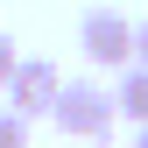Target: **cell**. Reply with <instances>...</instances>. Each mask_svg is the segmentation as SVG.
Here are the masks:
<instances>
[{"mask_svg":"<svg viewBox=\"0 0 148 148\" xmlns=\"http://www.w3.org/2000/svg\"><path fill=\"white\" fill-rule=\"evenodd\" d=\"M49 120H57L71 141H106L113 120H120V99H113L99 78H71V85L57 92V106H49Z\"/></svg>","mask_w":148,"mask_h":148,"instance_id":"6da1fadb","label":"cell"},{"mask_svg":"<svg viewBox=\"0 0 148 148\" xmlns=\"http://www.w3.org/2000/svg\"><path fill=\"white\" fill-rule=\"evenodd\" d=\"M78 49L99 71H127V64H134V21L113 14V7H92L85 21H78Z\"/></svg>","mask_w":148,"mask_h":148,"instance_id":"7a4b0ae2","label":"cell"},{"mask_svg":"<svg viewBox=\"0 0 148 148\" xmlns=\"http://www.w3.org/2000/svg\"><path fill=\"white\" fill-rule=\"evenodd\" d=\"M57 92H64V71L49 64V57H21V71L7 78V106L21 120H42L49 106H57Z\"/></svg>","mask_w":148,"mask_h":148,"instance_id":"3957f363","label":"cell"},{"mask_svg":"<svg viewBox=\"0 0 148 148\" xmlns=\"http://www.w3.org/2000/svg\"><path fill=\"white\" fill-rule=\"evenodd\" d=\"M113 99H120V113L134 120V127H148V64H127V71H120Z\"/></svg>","mask_w":148,"mask_h":148,"instance_id":"277c9868","label":"cell"},{"mask_svg":"<svg viewBox=\"0 0 148 148\" xmlns=\"http://www.w3.org/2000/svg\"><path fill=\"white\" fill-rule=\"evenodd\" d=\"M0 148H28V120L14 106H0Z\"/></svg>","mask_w":148,"mask_h":148,"instance_id":"5b68a950","label":"cell"},{"mask_svg":"<svg viewBox=\"0 0 148 148\" xmlns=\"http://www.w3.org/2000/svg\"><path fill=\"white\" fill-rule=\"evenodd\" d=\"M21 71V57H14V35H0V92H7V78Z\"/></svg>","mask_w":148,"mask_h":148,"instance_id":"8992f818","label":"cell"},{"mask_svg":"<svg viewBox=\"0 0 148 148\" xmlns=\"http://www.w3.org/2000/svg\"><path fill=\"white\" fill-rule=\"evenodd\" d=\"M134 64H148V21H134Z\"/></svg>","mask_w":148,"mask_h":148,"instance_id":"52a82bcc","label":"cell"},{"mask_svg":"<svg viewBox=\"0 0 148 148\" xmlns=\"http://www.w3.org/2000/svg\"><path fill=\"white\" fill-rule=\"evenodd\" d=\"M134 148H148V127H141V134H134Z\"/></svg>","mask_w":148,"mask_h":148,"instance_id":"ba28073f","label":"cell"}]
</instances>
